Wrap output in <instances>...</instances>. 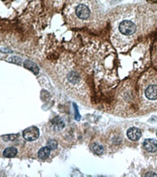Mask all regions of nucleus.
<instances>
[{"instance_id": "4", "label": "nucleus", "mask_w": 157, "mask_h": 177, "mask_svg": "<svg viewBox=\"0 0 157 177\" xmlns=\"http://www.w3.org/2000/svg\"><path fill=\"white\" fill-rule=\"evenodd\" d=\"M65 16L71 27L81 28L97 22L100 11L95 0H68Z\"/></svg>"}, {"instance_id": "14", "label": "nucleus", "mask_w": 157, "mask_h": 177, "mask_svg": "<svg viewBox=\"0 0 157 177\" xmlns=\"http://www.w3.org/2000/svg\"><path fill=\"white\" fill-rule=\"evenodd\" d=\"M18 136H20L18 134H15V135H8V136H5L3 137L5 138V139H7V140H14Z\"/></svg>"}, {"instance_id": "17", "label": "nucleus", "mask_w": 157, "mask_h": 177, "mask_svg": "<svg viewBox=\"0 0 157 177\" xmlns=\"http://www.w3.org/2000/svg\"><path fill=\"white\" fill-rule=\"evenodd\" d=\"M150 175H154V176H157V174L155 173H148L145 174V176H150Z\"/></svg>"}, {"instance_id": "3", "label": "nucleus", "mask_w": 157, "mask_h": 177, "mask_svg": "<svg viewBox=\"0 0 157 177\" xmlns=\"http://www.w3.org/2000/svg\"><path fill=\"white\" fill-rule=\"evenodd\" d=\"M59 80L67 91L75 97H88L89 88L84 74L70 55H63L56 66Z\"/></svg>"}, {"instance_id": "2", "label": "nucleus", "mask_w": 157, "mask_h": 177, "mask_svg": "<svg viewBox=\"0 0 157 177\" xmlns=\"http://www.w3.org/2000/svg\"><path fill=\"white\" fill-rule=\"evenodd\" d=\"M82 65L99 80L108 84L118 82L117 55L109 44L101 42H92L82 51Z\"/></svg>"}, {"instance_id": "13", "label": "nucleus", "mask_w": 157, "mask_h": 177, "mask_svg": "<svg viewBox=\"0 0 157 177\" xmlns=\"http://www.w3.org/2000/svg\"><path fill=\"white\" fill-rule=\"evenodd\" d=\"M92 150H93V152L95 154H97V155H102L104 153V148L102 146H100V145H98V144H94L93 145Z\"/></svg>"}, {"instance_id": "18", "label": "nucleus", "mask_w": 157, "mask_h": 177, "mask_svg": "<svg viewBox=\"0 0 157 177\" xmlns=\"http://www.w3.org/2000/svg\"><path fill=\"white\" fill-rule=\"evenodd\" d=\"M156 136H157V132H156Z\"/></svg>"}, {"instance_id": "11", "label": "nucleus", "mask_w": 157, "mask_h": 177, "mask_svg": "<svg viewBox=\"0 0 157 177\" xmlns=\"http://www.w3.org/2000/svg\"><path fill=\"white\" fill-rule=\"evenodd\" d=\"M18 153V150L16 148H13V147H9V148H7L4 151H3V155L7 158H12L14 157L15 155H17Z\"/></svg>"}, {"instance_id": "12", "label": "nucleus", "mask_w": 157, "mask_h": 177, "mask_svg": "<svg viewBox=\"0 0 157 177\" xmlns=\"http://www.w3.org/2000/svg\"><path fill=\"white\" fill-rule=\"evenodd\" d=\"M52 123H53V126L56 130L62 129L63 127H64V123H63V121L59 118H55Z\"/></svg>"}, {"instance_id": "8", "label": "nucleus", "mask_w": 157, "mask_h": 177, "mask_svg": "<svg viewBox=\"0 0 157 177\" xmlns=\"http://www.w3.org/2000/svg\"><path fill=\"white\" fill-rule=\"evenodd\" d=\"M143 147L148 152H154V151L157 150V141L152 139V138H149V139H146L144 141Z\"/></svg>"}, {"instance_id": "1", "label": "nucleus", "mask_w": 157, "mask_h": 177, "mask_svg": "<svg viewBox=\"0 0 157 177\" xmlns=\"http://www.w3.org/2000/svg\"><path fill=\"white\" fill-rule=\"evenodd\" d=\"M110 18L112 43L117 51L126 53L141 37L152 30L157 18L149 8L131 5L117 8Z\"/></svg>"}, {"instance_id": "15", "label": "nucleus", "mask_w": 157, "mask_h": 177, "mask_svg": "<svg viewBox=\"0 0 157 177\" xmlns=\"http://www.w3.org/2000/svg\"><path fill=\"white\" fill-rule=\"evenodd\" d=\"M56 146H58V143H56V141H55V140H49L48 141V147L51 149H55Z\"/></svg>"}, {"instance_id": "16", "label": "nucleus", "mask_w": 157, "mask_h": 177, "mask_svg": "<svg viewBox=\"0 0 157 177\" xmlns=\"http://www.w3.org/2000/svg\"><path fill=\"white\" fill-rule=\"evenodd\" d=\"M154 63L157 66V47H156V52H155V55H154Z\"/></svg>"}, {"instance_id": "10", "label": "nucleus", "mask_w": 157, "mask_h": 177, "mask_svg": "<svg viewBox=\"0 0 157 177\" xmlns=\"http://www.w3.org/2000/svg\"><path fill=\"white\" fill-rule=\"evenodd\" d=\"M24 66H25V67H26V68H28V69H30V70L33 71L34 74H38L39 68H38V67H37V65L34 64L33 62H31L30 60H27V61H25Z\"/></svg>"}, {"instance_id": "5", "label": "nucleus", "mask_w": 157, "mask_h": 177, "mask_svg": "<svg viewBox=\"0 0 157 177\" xmlns=\"http://www.w3.org/2000/svg\"><path fill=\"white\" fill-rule=\"evenodd\" d=\"M137 99L139 110L144 113L157 111V71L149 68L138 81Z\"/></svg>"}, {"instance_id": "6", "label": "nucleus", "mask_w": 157, "mask_h": 177, "mask_svg": "<svg viewBox=\"0 0 157 177\" xmlns=\"http://www.w3.org/2000/svg\"><path fill=\"white\" fill-rule=\"evenodd\" d=\"M40 132L36 126H31L23 131V137L27 141H33L39 137Z\"/></svg>"}, {"instance_id": "9", "label": "nucleus", "mask_w": 157, "mask_h": 177, "mask_svg": "<svg viewBox=\"0 0 157 177\" xmlns=\"http://www.w3.org/2000/svg\"><path fill=\"white\" fill-rule=\"evenodd\" d=\"M50 153H51V149H50L49 147H43L39 150L38 156H39L40 159L45 160L50 156Z\"/></svg>"}, {"instance_id": "7", "label": "nucleus", "mask_w": 157, "mask_h": 177, "mask_svg": "<svg viewBox=\"0 0 157 177\" xmlns=\"http://www.w3.org/2000/svg\"><path fill=\"white\" fill-rule=\"evenodd\" d=\"M127 134H128V137L130 140L137 141L139 140L141 137V131L137 127H131L130 129H129Z\"/></svg>"}]
</instances>
